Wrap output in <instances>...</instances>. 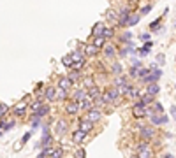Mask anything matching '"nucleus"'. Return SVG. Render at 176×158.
<instances>
[{
	"label": "nucleus",
	"instance_id": "nucleus-1",
	"mask_svg": "<svg viewBox=\"0 0 176 158\" xmlns=\"http://www.w3.org/2000/svg\"><path fill=\"white\" fill-rule=\"evenodd\" d=\"M102 99L106 104H116L118 100H120V91H118L116 86H109V88H106L104 91H102Z\"/></svg>",
	"mask_w": 176,
	"mask_h": 158
},
{
	"label": "nucleus",
	"instance_id": "nucleus-2",
	"mask_svg": "<svg viewBox=\"0 0 176 158\" xmlns=\"http://www.w3.org/2000/svg\"><path fill=\"white\" fill-rule=\"evenodd\" d=\"M146 114H148V107H146V104L141 102V100H136V102L132 104V116H134L136 119H143Z\"/></svg>",
	"mask_w": 176,
	"mask_h": 158
},
{
	"label": "nucleus",
	"instance_id": "nucleus-3",
	"mask_svg": "<svg viewBox=\"0 0 176 158\" xmlns=\"http://www.w3.org/2000/svg\"><path fill=\"white\" fill-rule=\"evenodd\" d=\"M139 137L143 139V140H152V139H155L157 137L155 127H152V125H141V127H139Z\"/></svg>",
	"mask_w": 176,
	"mask_h": 158
},
{
	"label": "nucleus",
	"instance_id": "nucleus-4",
	"mask_svg": "<svg viewBox=\"0 0 176 158\" xmlns=\"http://www.w3.org/2000/svg\"><path fill=\"white\" fill-rule=\"evenodd\" d=\"M136 155L139 158H152L153 157V151H152V146L146 142V140H143V142H139L136 146Z\"/></svg>",
	"mask_w": 176,
	"mask_h": 158
},
{
	"label": "nucleus",
	"instance_id": "nucleus-5",
	"mask_svg": "<svg viewBox=\"0 0 176 158\" xmlns=\"http://www.w3.org/2000/svg\"><path fill=\"white\" fill-rule=\"evenodd\" d=\"M160 78H162V70H160L158 67H152V69H150V74H148L146 78L141 79V83H143V84H152V83H157Z\"/></svg>",
	"mask_w": 176,
	"mask_h": 158
},
{
	"label": "nucleus",
	"instance_id": "nucleus-6",
	"mask_svg": "<svg viewBox=\"0 0 176 158\" xmlns=\"http://www.w3.org/2000/svg\"><path fill=\"white\" fill-rule=\"evenodd\" d=\"M85 118L88 119V121H92V123L95 125V123H99V121L102 119V111H100V109H97V107H92L90 111H86V116H85Z\"/></svg>",
	"mask_w": 176,
	"mask_h": 158
},
{
	"label": "nucleus",
	"instance_id": "nucleus-7",
	"mask_svg": "<svg viewBox=\"0 0 176 158\" xmlns=\"http://www.w3.org/2000/svg\"><path fill=\"white\" fill-rule=\"evenodd\" d=\"M63 109H65V114H69V116H78V113H79L78 102H74L72 99L65 102V107Z\"/></svg>",
	"mask_w": 176,
	"mask_h": 158
},
{
	"label": "nucleus",
	"instance_id": "nucleus-8",
	"mask_svg": "<svg viewBox=\"0 0 176 158\" xmlns=\"http://www.w3.org/2000/svg\"><path fill=\"white\" fill-rule=\"evenodd\" d=\"M86 135H88V134H85L83 130H79V128H78V130H74V132L71 134V140H72L76 146H81V144H85Z\"/></svg>",
	"mask_w": 176,
	"mask_h": 158
},
{
	"label": "nucleus",
	"instance_id": "nucleus-9",
	"mask_svg": "<svg viewBox=\"0 0 176 158\" xmlns=\"http://www.w3.org/2000/svg\"><path fill=\"white\" fill-rule=\"evenodd\" d=\"M78 128H79V130H83L85 134H90V132H94L95 125H94L92 121H88L86 118H79L78 119Z\"/></svg>",
	"mask_w": 176,
	"mask_h": 158
},
{
	"label": "nucleus",
	"instance_id": "nucleus-10",
	"mask_svg": "<svg viewBox=\"0 0 176 158\" xmlns=\"http://www.w3.org/2000/svg\"><path fill=\"white\" fill-rule=\"evenodd\" d=\"M150 123H152V127H160V125H166L167 121H169V118L166 116V114H155V113H152L150 114Z\"/></svg>",
	"mask_w": 176,
	"mask_h": 158
},
{
	"label": "nucleus",
	"instance_id": "nucleus-11",
	"mask_svg": "<svg viewBox=\"0 0 176 158\" xmlns=\"http://www.w3.org/2000/svg\"><path fill=\"white\" fill-rule=\"evenodd\" d=\"M57 88H60V90H65V91H71V90L74 88V83H72L69 78H58Z\"/></svg>",
	"mask_w": 176,
	"mask_h": 158
},
{
	"label": "nucleus",
	"instance_id": "nucleus-12",
	"mask_svg": "<svg viewBox=\"0 0 176 158\" xmlns=\"http://www.w3.org/2000/svg\"><path fill=\"white\" fill-rule=\"evenodd\" d=\"M100 51L104 53V56H106V58H113V56H116V48H115V44L106 42V44H104V48H102Z\"/></svg>",
	"mask_w": 176,
	"mask_h": 158
},
{
	"label": "nucleus",
	"instance_id": "nucleus-13",
	"mask_svg": "<svg viewBox=\"0 0 176 158\" xmlns=\"http://www.w3.org/2000/svg\"><path fill=\"white\" fill-rule=\"evenodd\" d=\"M42 95H44V100H48V102H57V88L55 86H48Z\"/></svg>",
	"mask_w": 176,
	"mask_h": 158
},
{
	"label": "nucleus",
	"instance_id": "nucleus-14",
	"mask_svg": "<svg viewBox=\"0 0 176 158\" xmlns=\"http://www.w3.org/2000/svg\"><path fill=\"white\" fill-rule=\"evenodd\" d=\"M132 90H134V84H130V83H127V84H123V86L118 88L120 97H129V99H130V95H132Z\"/></svg>",
	"mask_w": 176,
	"mask_h": 158
},
{
	"label": "nucleus",
	"instance_id": "nucleus-15",
	"mask_svg": "<svg viewBox=\"0 0 176 158\" xmlns=\"http://www.w3.org/2000/svg\"><path fill=\"white\" fill-rule=\"evenodd\" d=\"M99 53H100V49L95 44H86L85 46V55L86 56H99Z\"/></svg>",
	"mask_w": 176,
	"mask_h": 158
},
{
	"label": "nucleus",
	"instance_id": "nucleus-16",
	"mask_svg": "<svg viewBox=\"0 0 176 158\" xmlns=\"http://www.w3.org/2000/svg\"><path fill=\"white\" fill-rule=\"evenodd\" d=\"M78 105H79V111H90L92 107H94V100L90 99V97H86L85 100H81V102H78Z\"/></svg>",
	"mask_w": 176,
	"mask_h": 158
},
{
	"label": "nucleus",
	"instance_id": "nucleus-17",
	"mask_svg": "<svg viewBox=\"0 0 176 158\" xmlns=\"http://www.w3.org/2000/svg\"><path fill=\"white\" fill-rule=\"evenodd\" d=\"M27 113H28V105H25V104H20V105L14 107V116L16 118H25Z\"/></svg>",
	"mask_w": 176,
	"mask_h": 158
},
{
	"label": "nucleus",
	"instance_id": "nucleus-18",
	"mask_svg": "<svg viewBox=\"0 0 176 158\" xmlns=\"http://www.w3.org/2000/svg\"><path fill=\"white\" fill-rule=\"evenodd\" d=\"M86 97H88V91H86L85 88H79V90H76V91H74L72 100H74V102H81V100H85Z\"/></svg>",
	"mask_w": 176,
	"mask_h": 158
},
{
	"label": "nucleus",
	"instance_id": "nucleus-19",
	"mask_svg": "<svg viewBox=\"0 0 176 158\" xmlns=\"http://www.w3.org/2000/svg\"><path fill=\"white\" fill-rule=\"evenodd\" d=\"M86 91H88V97H90L92 100H97V99H100V97H102V90L99 88L97 84H95L94 88H90V90H86Z\"/></svg>",
	"mask_w": 176,
	"mask_h": 158
},
{
	"label": "nucleus",
	"instance_id": "nucleus-20",
	"mask_svg": "<svg viewBox=\"0 0 176 158\" xmlns=\"http://www.w3.org/2000/svg\"><path fill=\"white\" fill-rule=\"evenodd\" d=\"M144 93H148V95H152V97H155L160 93V86L157 84V83H152V84H146V91Z\"/></svg>",
	"mask_w": 176,
	"mask_h": 158
},
{
	"label": "nucleus",
	"instance_id": "nucleus-21",
	"mask_svg": "<svg viewBox=\"0 0 176 158\" xmlns=\"http://www.w3.org/2000/svg\"><path fill=\"white\" fill-rule=\"evenodd\" d=\"M141 69H143V67L139 65V61H136V63L132 65L130 72H129V74H130V78H132V79H139V78H141Z\"/></svg>",
	"mask_w": 176,
	"mask_h": 158
},
{
	"label": "nucleus",
	"instance_id": "nucleus-22",
	"mask_svg": "<svg viewBox=\"0 0 176 158\" xmlns=\"http://www.w3.org/2000/svg\"><path fill=\"white\" fill-rule=\"evenodd\" d=\"M49 111H51V107H49L48 104H42L39 109H37V113H32V114H37V116H41V118H44V116L49 114Z\"/></svg>",
	"mask_w": 176,
	"mask_h": 158
},
{
	"label": "nucleus",
	"instance_id": "nucleus-23",
	"mask_svg": "<svg viewBox=\"0 0 176 158\" xmlns=\"http://www.w3.org/2000/svg\"><path fill=\"white\" fill-rule=\"evenodd\" d=\"M104 28H106V25H104V23H95V26L92 28V37H99V35H102Z\"/></svg>",
	"mask_w": 176,
	"mask_h": 158
},
{
	"label": "nucleus",
	"instance_id": "nucleus-24",
	"mask_svg": "<svg viewBox=\"0 0 176 158\" xmlns=\"http://www.w3.org/2000/svg\"><path fill=\"white\" fill-rule=\"evenodd\" d=\"M57 100H60V102H67V100H69V91L57 88Z\"/></svg>",
	"mask_w": 176,
	"mask_h": 158
},
{
	"label": "nucleus",
	"instance_id": "nucleus-25",
	"mask_svg": "<svg viewBox=\"0 0 176 158\" xmlns=\"http://www.w3.org/2000/svg\"><path fill=\"white\" fill-rule=\"evenodd\" d=\"M81 83H83L85 90H90V88H94V86H95V81H94V78H81Z\"/></svg>",
	"mask_w": 176,
	"mask_h": 158
},
{
	"label": "nucleus",
	"instance_id": "nucleus-26",
	"mask_svg": "<svg viewBox=\"0 0 176 158\" xmlns=\"http://www.w3.org/2000/svg\"><path fill=\"white\" fill-rule=\"evenodd\" d=\"M152 113H155V114H164V107H162L160 102H153V109L148 111V114H152Z\"/></svg>",
	"mask_w": 176,
	"mask_h": 158
},
{
	"label": "nucleus",
	"instance_id": "nucleus-27",
	"mask_svg": "<svg viewBox=\"0 0 176 158\" xmlns=\"http://www.w3.org/2000/svg\"><path fill=\"white\" fill-rule=\"evenodd\" d=\"M67 78L71 79L72 83H76L78 79H81V72H79V70H72V69H69V76H67Z\"/></svg>",
	"mask_w": 176,
	"mask_h": 158
},
{
	"label": "nucleus",
	"instance_id": "nucleus-28",
	"mask_svg": "<svg viewBox=\"0 0 176 158\" xmlns=\"http://www.w3.org/2000/svg\"><path fill=\"white\" fill-rule=\"evenodd\" d=\"M48 158H63V148H53L51 155Z\"/></svg>",
	"mask_w": 176,
	"mask_h": 158
},
{
	"label": "nucleus",
	"instance_id": "nucleus-29",
	"mask_svg": "<svg viewBox=\"0 0 176 158\" xmlns=\"http://www.w3.org/2000/svg\"><path fill=\"white\" fill-rule=\"evenodd\" d=\"M127 83H129V81H127V78H125V76H116L115 83H113V86L120 88V86H123V84H127Z\"/></svg>",
	"mask_w": 176,
	"mask_h": 158
},
{
	"label": "nucleus",
	"instance_id": "nucleus-30",
	"mask_svg": "<svg viewBox=\"0 0 176 158\" xmlns=\"http://www.w3.org/2000/svg\"><path fill=\"white\" fill-rule=\"evenodd\" d=\"M92 44H95L99 49H102V48H104V44H106V39H104L102 35H99V37H94V42H92Z\"/></svg>",
	"mask_w": 176,
	"mask_h": 158
},
{
	"label": "nucleus",
	"instance_id": "nucleus-31",
	"mask_svg": "<svg viewBox=\"0 0 176 158\" xmlns=\"http://www.w3.org/2000/svg\"><path fill=\"white\" fill-rule=\"evenodd\" d=\"M102 37L108 40V39H111V37H115V28H104V32H102Z\"/></svg>",
	"mask_w": 176,
	"mask_h": 158
},
{
	"label": "nucleus",
	"instance_id": "nucleus-32",
	"mask_svg": "<svg viewBox=\"0 0 176 158\" xmlns=\"http://www.w3.org/2000/svg\"><path fill=\"white\" fill-rule=\"evenodd\" d=\"M139 100H141V102H144V104L148 105V104H153V102H155V97H152V95H148V93H143Z\"/></svg>",
	"mask_w": 176,
	"mask_h": 158
},
{
	"label": "nucleus",
	"instance_id": "nucleus-33",
	"mask_svg": "<svg viewBox=\"0 0 176 158\" xmlns=\"http://www.w3.org/2000/svg\"><path fill=\"white\" fill-rule=\"evenodd\" d=\"M139 18H141L139 14H130V16H129V20H127V25H129V26H134V25H137Z\"/></svg>",
	"mask_w": 176,
	"mask_h": 158
},
{
	"label": "nucleus",
	"instance_id": "nucleus-34",
	"mask_svg": "<svg viewBox=\"0 0 176 158\" xmlns=\"http://www.w3.org/2000/svg\"><path fill=\"white\" fill-rule=\"evenodd\" d=\"M106 18H108L109 21H115V23H118V14L113 11V9H109V11L106 12Z\"/></svg>",
	"mask_w": 176,
	"mask_h": 158
},
{
	"label": "nucleus",
	"instance_id": "nucleus-35",
	"mask_svg": "<svg viewBox=\"0 0 176 158\" xmlns=\"http://www.w3.org/2000/svg\"><path fill=\"white\" fill-rule=\"evenodd\" d=\"M51 140H53V137H51L49 134H46V135L42 137V140H41V144H42V148H48V146H51Z\"/></svg>",
	"mask_w": 176,
	"mask_h": 158
},
{
	"label": "nucleus",
	"instance_id": "nucleus-36",
	"mask_svg": "<svg viewBox=\"0 0 176 158\" xmlns=\"http://www.w3.org/2000/svg\"><path fill=\"white\" fill-rule=\"evenodd\" d=\"M41 105H42V102H41V100H35V102H32V104L28 105V111H32V113H37V109H39Z\"/></svg>",
	"mask_w": 176,
	"mask_h": 158
},
{
	"label": "nucleus",
	"instance_id": "nucleus-37",
	"mask_svg": "<svg viewBox=\"0 0 176 158\" xmlns=\"http://www.w3.org/2000/svg\"><path fill=\"white\" fill-rule=\"evenodd\" d=\"M65 128H67V123H65L63 119H60V121H58V130H57V135H62V134L65 132Z\"/></svg>",
	"mask_w": 176,
	"mask_h": 158
},
{
	"label": "nucleus",
	"instance_id": "nucleus-38",
	"mask_svg": "<svg viewBox=\"0 0 176 158\" xmlns=\"http://www.w3.org/2000/svg\"><path fill=\"white\" fill-rule=\"evenodd\" d=\"M62 63H63L67 69H71V67H72V58H71V55H65V56L62 58Z\"/></svg>",
	"mask_w": 176,
	"mask_h": 158
},
{
	"label": "nucleus",
	"instance_id": "nucleus-39",
	"mask_svg": "<svg viewBox=\"0 0 176 158\" xmlns=\"http://www.w3.org/2000/svg\"><path fill=\"white\" fill-rule=\"evenodd\" d=\"M111 72L116 74V76H120V74H122V65H120V63H113V65H111Z\"/></svg>",
	"mask_w": 176,
	"mask_h": 158
},
{
	"label": "nucleus",
	"instance_id": "nucleus-40",
	"mask_svg": "<svg viewBox=\"0 0 176 158\" xmlns=\"http://www.w3.org/2000/svg\"><path fill=\"white\" fill-rule=\"evenodd\" d=\"M7 111H9V107H7L5 104H2V102H0V118H4V116L7 114Z\"/></svg>",
	"mask_w": 176,
	"mask_h": 158
},
{
	"label": "nucleus",
	"instance_id": "nucleus-41",
	"mask_svg": "<svg viewBox=\"0 0 176 158\" xmlns=\"http://www.w3.org/2000/svg\"><path fill=\"white\" fill-rule=\"evenodd\" d=\"M74 158H86L85 149H76V151H74Z\"/></svg>",
	"mask_w": 176,
	"mask_h": 158
},
{
	"label": "nucleus",
	"instance_id": "nucleus-42",
	"mask_svg": "<svg viewBox=\"0 0 176 158\" xmlns=\"http://www.w3.org/2000/svg\"><path fill=\"white\" fill-rule=\"evenodd\" d=\"M13 127H14V121H13V119H7V121H5V125H4V132L11 130Z\"/></svg>",
	"mask_w": 176,
	"mask_h": 158
},
{
	"label": "nucleus",
	"instance_id": "nucleus-43",
	"mask_svg": "<svg viewBox=\"0 0 176 158\" xmlns=\"http://www.w3.org/2000/svg\"><path fill=\"white\" fill-rule=\"evenodd\" d=\"M150 11H152V5H150V4H146V5H144V7H143V11H141V12H139V16H144V14H148V12H150Z\"/></svg>",
	"mask_w": 176,
	"mask_h": 158
},
{
	"label": "nucleus",
	"instance_id": "nucleus-44",
	"mask_svg": "<svg viewBox=\"0 0 176 158\" xmlns=\"http://www.w3.org/2000/svg\"><path fill=\"white\" fill-rule=\"evenodd\" d=\"M39 121H41V116L32 114V125H34V127H39Z\"/></svg>",
	"mask_w": 176,
	"mask_h": 158
},
{
	"label": "nucleus",
	"instance_id": "nucleus-45",
	"mask_svg": "<svg viewBox=\"0 0 176 158\" xmlns=\"http://www.w3.org/2000/svg\"><path fill=\"white\" fill-rule=\"evenodd\" d=\"M30 135H32V132H27V134H25V135L21 137V140H20V146H23V144H25V142H27V140L30 139Z\"/></svg>",
	"mask_w": 176,
	"mask_h": 158
},
{
	"label": "nucleus",
	"instance_id": "nucleus-46",
	"mask_svg": "<svg viewBox=\"0 0 176 158\" xmlns=\"http://www.w3.org/2000/svg\"><path fill=\"white\" fill-rule=\"evenodd\" d=\"M120 39L123 40V42H130V39H132V34H129V32H127V34H123Z\"/></svg>",
	"mask_w": 176,
	"mask_h": 158
},
{
	"label": "nucleus",
	"instance_id": "nucleus-47",
	"mask_svg": "<svg viewBox=\"0 0 176 158\" xmlns=\"http://www.w3.org/2000/svg\"><path fill=\"white\" fill-rule=\"evenodd\" d=\"M158 23H160V18H158V20H157V21H153V23L150 25V30H158V26H160Z\"/></svg>",
	"mask_w": 176,
	"mask_h": 158
},
{
	"label": "nucleus",
	"instance_id": "nucleus-48",
	"mask_svg": "<svg viewBox=\"0 0 176 158\" xmlns=\"http://www.w3.org/2000/svg\"><path fill=\"white\" fill-rule=\"evenodd\" d=\"M157 61H158V65H164V55H158V56H157Z\"/></svg>",
	"mask_w": 176,
	"mask_h": 158
},
{
	"label": "nucleus",
	"instance_id": "nucleus-49",
	"mask_svg": "<svg viewBox=\"0 0 176 158\" xmlns=\"http://www.w3.org/2000/svg\"><path fill=\"white\" fill-rule=\"evenodd\" d=\"M141 39H143V40H150V34H143V35H141Z\"/></svg>",
	"mask_w": 176,
	"mask_h": 158
},
{
	"label": "nucleus",
	"instance_id": "nucleus-50",
	"mask_svg": "<svg viewBox=\"0 0 176 158\" xmlns=\"http://www.w3.org/2000/svg\"><path fill=\"white\" fill-rule=\"evenodd\" d=\"M162 158H175V155H171V153H164Z\"/></svg>",
	"mask_w": 176,
	"mask_h": 158
},
{
	"label": "nucleus",
	"instance_id": "nucleus-51",
	"mask_svg": "<svg viewBox=\"0 0 176 158\" xmlns=\"http://www.w3.org/2000/svg\"><path fill=\"white\" fill-rule=\"evenodd\" d=\"M171 114L175 116V119H176V107H171Z\"/></svg>",
	"mask_w": 176,
	"mask_h": 158
},
{
	"label": "nucleus",
	"instance_id": "nucleus-52",
	"mask_svg": "<svg viewBox=\"0 0 176 158\" xmlns=\"http://www.w3.org/2000/svg\"><path fill=\"white\" fill-rule=\"evenodd\" d=\"M37 158H48V157H46L44 153H39V155H37Z\"/></svg>",
	"mask_w": 176,
	"mask_h": 158
},
{
	"label": "nucleus",
	"instance_id": "nucleus-53",
	"mask_svg": "<svg viewBox=\"0 0 176 158\" xmlns=\"http://www.w3.org/2000/svg\"><path fill=\"white\" fill-rule=\"evenodd\" d=\"M129 158H139V157H137V155H130Z\"/></svg>",
	"mask_w": 176,
	"mask_h": 158
}]
</instances>
